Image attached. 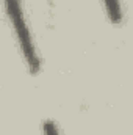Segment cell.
Wrapping results in <instances>:
<instances>
[{
    "instance_id": "3957f363",
    "label": "cell",
    "mask_w": 133,
    "mask_h": 135,
    "mask_svg": "<svg viewBox=\"0 0 133 135\" xmlns=\"http://www.w3.org/2000/svg\"><path fill=\"white\" fill-rule=\"evenodd\" d=\"M44 135H58V131H57V127L52 121L44 123Z\"/></svg>"
},
{
    "instance_id": "6da1fadb",
    "label": "cell",
    "mask_w": 133,
    "mask_h": 135,
    "mask_svg": "<svg viewBox=\"0 0 133 135\" xmlns=\"http://www.w3.org/2000/svg\"><path fill=\"white\" fill-rule=\"evenodd\" d=\"M5 3H6V11L9 14V19L13 22V27L16 28L22 52H24V55H25V58L28 61V66L32 69V72H36L39 69V60H38V57L34 54V47L32 44V38H30V33H28L25 19L22 16L19 0H5Z\"/></svg>"
},
{
    "instance_id": "7a4b0ae2",
    "label": "cell",
    "mask_w": 133,
    "mask_h": 135,
    "mask_svg": "<svg viewBox=\"0 0 133 135\" xmlns=\"http://www.w3.org/2000/svg\"><path fill=\"white\" fill-rule=\"evenodd\" d=\"M106 5V11L108 16L113 22H121V6H119V0H105Z\"/></svg>"
}]
</instances>
